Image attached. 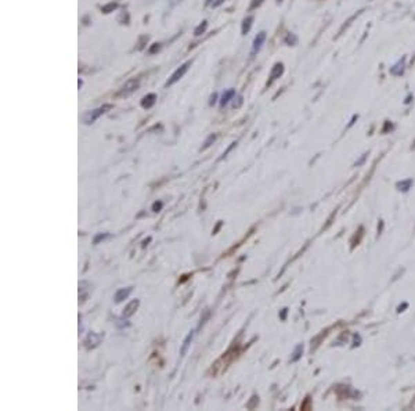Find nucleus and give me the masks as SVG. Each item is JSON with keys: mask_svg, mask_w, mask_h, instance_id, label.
Instances as JSON below:
<instances>
[{"mask_svg": "<svg viewBox=\"0 0 415 411\" xmlns=\"http://www.w3.org/2000/svg\"><path fill=\"white\" fill-rule=\"evenodd\" d=\"M390 72L393 74V75H401V74L404 72V60H403V61L397 62L395 67H392Z\"/></svg>", "mask_w": 415, "mask_h": 411, "instance_id": "obj_8", "label": "nucleus"}, {"mask_svg": "<svg viewBox=\"0 0 415 411\" xmlns=\"http://www.w3.org/2000/svg\"><path fill=\"white\" fill-rule=\"evenodd\" d=\"M190 65H191V62L187 61L186 64H183L182 67L177 68L176 71L173 72V75L170 77V79L167 81L166 86H172V85H175V83H176L177 81H180V79H182V78L184 77V74H186V72L188 71V67H190Z\"/></svg>", "mask_w": 415, "mask_h": 411, "instance_id": "obj_2", "label": "nucleus"}, {"mask_svg": "<svg viewBox=\"0 0 415 411\" xmlns=\"http://www.w3.org/2000/svg\"><path fill=\"white\" fill-rule=\"evenodd\" d=\"M397 187H403L401 190H403V191H407V190H408V188L411 187V180H407V182L399 183V184H397Z\"/></svg>", "mask_w": 415, "mask_h": 411, "instance_id": "obj_14", "label": "nucleus"}, {"mask_svg": "<svg viewBox=\"0 0 415 411\" xmlns=\"http://www.w3.org/2000/svg\"><path fill=\"white\" fill-rule=\"evenodd\" d=\"M252 17H248V18L243 19V24H242V34L245 35L247 32H248L249 29H251V25H252Z\"/></svg>", "mask_w": 415, "mask_h": 411, "instance_id": "obj_12", "label": "nucleus"}, {"mask_svg": "<svg viewBox=\"0 0 415 411\" xmlns=\"http://www.w3.org/2000/svg\"><path fill=\"white\" fill-rule=\"evenodd\" d=\"M215 139H216V136H213V134H212L209 139H208V141L205 143V147H204V149H208V147L210 146V141H212V140H215Z\"/></svg>", "mask_w": 415, "mask_h": 411, "instance_id": "obj_17", "label": "nucleus"}, {"mask_svg": "<svg viewBox=\"0 0 415 411\" xmlns=\"http://www.w3.org/2000/svg\"><path fill=\"white\" fill-rule=\"evenodd\" d=\"M161 208H162V202H155V204L153 205L154 212H158V210H161Z\"/></svg>", "mask_w": 415, "mask_h": 411, "instance_id": "obj_16", "label": "nucleus"}, {"mask_svg": "<svg viewBox=\"0 0 415 411\" xmlns=\"http://www.w3.org/2000/svg\"><path fill=\"white\" fill-rule=\"evenodd\" d=\"M110 108H111V105L108 104V105H104V107H100V108H97V110L90 111V112L85 114V116H83V120H85L87 125L93 124L94 120L99 119L101 115L104 114V112H107V110H110Z\"/></svg>", "mask_w": 415, "mask_h": 411, "instance_id": "obj_1", "label": "nucleus"}, {"mask_svg": "<svg viewBox=\"0 0 415 411\" xmlns=\"http://www.w3.org/2000/svg\"><path fill=\"white\" fill-rule=\"evenodd\" d=\"M155 100H157V96H155V94H147V96L141 100V105H143L144 108H151V107L155 104Z\"/></svg>", "mask_w": 415, "mask_h": 411, "instance_id": "obj_5", "label": "nucleus"}, {"mask_svg": "<svg viewBox=\"0 0 415 411\" xmlns=\"http://www.w3.org/2000/svg\"><path fill=\"white\" fill-rule=\"evenodd\" d=\"M132 292V288H126V289H119V291L115 294V301L122 302L124 299L129 297V294Z\"/></svg>", "mask_w": 415, "mask_h": 411, "instance_id": "obj_6", "label": "nucleus"}, {"mask_svg": "<svg viewBox=\"0 0 415 411\" xmlns=\"http://www.w3.org/2000/svg\"><path fill=\"white\" fill-rule=\"evenodd\" d=\"M262 2H263V0H253L252 6H251V7H252V9H253V7H258L259 5H262Z\"/></svg>", "mask_w": 415, "mask_h": 411, "instance_id": "obj_18", "label": "nucleus"}, {"mask_svg": "<svg viewBox=\"0 0 415 411\" xmlns=\"http://www.w3.org/2000/svg\"><path fill=\"white\" fill-rule=\"evenodd\" d=\"M137 86H138V82L134 81V79L133 81L126 82V83H125V86L122 87V90L119 91V94L120 96H129L130 93H133V91L137 89Z\"/></svg>", "mask_w": 415, "mask_h": 411, "instance_id": "obj_3", "label": "nucleus"}, {"mask_svg": "<svg viewBox=\"0 0 415 411\" xmlns=\"http://www.w3.org/2000/svg\"><path fill=\"white\" fill-rule=\"evenodd\" d=\"M192 336H194V332L188 334V336H187L186 341H184V344H183V346H182V352H180V353H182V356H184V354H186L187 349H188V346H190L191 340H192Z\"/></svg>", "mask_w": 415, "mask_h": 411, "instance_id": "obj_11", "label": "nucleus"}, {"mask_svg": "<svg viewBox=\"0 0 415 411\" xmlns=\"http://www.w3.org/2000/svg\"><path fill=\"white\" fill-rule=\"evenodd\" d=\"M107 237H108V235H107V234H99V235H97V237H95V238H94V244H99V243H100L101 239H105V238H107Z\"/></svg>", "mask_w": 415, "mask_h": 411, "instance_id": "obj_15", "label": "nucleus"}, {"mask_svg": "<svg viewBox=\"0 0 415 411\" xmlns=\"http://www.w3.org/2000/svg\"><path fill=\"white\" fill-rule=\"evenodd\" d=\"M266 42V32H260V34H258V36L255 38V40H253V46H252V53L255 54V53H258L260 49H262L263 43Z\"/></svg>", "mask_w": 415, "mask_h": 411, "instance_id": "obj_4", "label": "nucleus"}, {"mask_svg": "<svg viewBox=\"0 0 415 411\" xmlns=\"http://www.w3.org/2000/svg\"><path fill=\"white\" fill-rule=\"evenodd\" d=\"M137 306H138V301L130 302L129 305L126 306V309H125V311H124L125 317H130L132 315H134V311H136Z\"/></svg>", "mask_w": 415, "mask_h": 411, "instance_id": "obj_7", "label": "nucleus"}, {"mask_svg": "<svg viewBox=\"0 0 415 411\" xmlns=\"http://www.w3.org/2000/svg\"><path fill=\"white\" fill-rule=\"evenodd\" d=\"M206 27H208V24H206V21H204V24H201L200 27H198V28L196 29V35H197V36H200V35L202 34L204 31H205Z\"/></svg>", "mask_w": 415, "mask_h": 411, "instance_id": "obj_13", "label": "nucleus"}, {"mask_svg": "<svg viewBox=\"0 0 415 411\" xmlns=\"http://www.w3.org/2000/svg\"><path fill=\"white\" fill-rule=\"evenodd\" d=\"M282 72H284V67H282V64H276V67H274V69L272 71V78L273 79L280 78L282 75Z\"/></svg>", "mask_w": 415, "mask_h": 411, "instance_id": "obj_9", "label": "nucleus"}, {"mask_svg": "<svg viewBox=\"0 0 415 411\" xmlns=\"http://www.w3.org/2000/svg\"><path fill=\"white\" fill-rule=\"evenodd\" d=\"M234 94H235V91H234V90H227V91H226L225 94H223V97H222V101H220V104H222V105L227 104V103H229V101L231 100V99H233Z\"/></svg>", "mask_w": 415, "mask_h": 411, "instance_id": "obj_10", "label": "nucleus"}]
</instances>
